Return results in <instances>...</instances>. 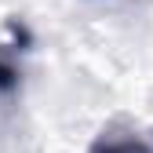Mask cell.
I'll return each instance as SVG.
<instances>
[{
  "label": "cell",
  "mask_w": 153,
  "mask_h": 153,
  "mask_svg": "<svg viewBox=\"0 0 153 153\" xmlns=\"http://www.w3.org/2000/svg\"><path fill=\"white\" fill-rule=\"evenodd\" d=\"M18 88V66L7 51H0V95H11Z\"/></svg>",
  "instance_id": "obj_1"
},
{
  "label": "cell",
  "mask_w": 153,
  "mask_h": 153,
  "mask_svg": "<svg viewBox=\"0 0 153 153\" xmlns=\"http://www.w3.org/2000/svg\"><path fill=\"white\" fill-rule=\"evenodd\" d=\"M95 153H153L146 142H135V139H113V142H99Z\"/></svg>",
  "instance_id": "obj_2"
}]
</instances>
